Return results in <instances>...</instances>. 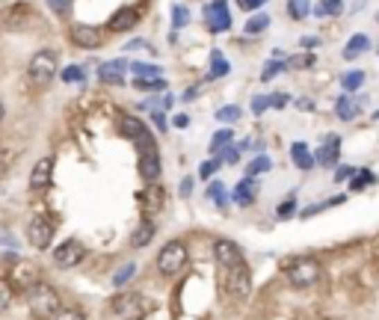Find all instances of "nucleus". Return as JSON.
<instances>
[{
	"label": "nucleus",
	"instance_id": "nucleus-1",
	"mask_svg": "<svg viewBox=\"0 0 379 320\" xmlns=\"http://www.w3.org/2000/svg\"><path fill=\"white\" fill-rule=\"evenodd\" d=\"M27 303L30 312L36 317H57L60 314V294L51 288V285H36V288L27 291Z\"/></svg>",
	"mask_w": 379,
	"mask_h": 320
},
{
	"label": "nucleus",
	"instance_id": "nucleus-2",
	"mask_svg": "<svg viewBox=\"0 0 379 320\" xmlns=\"http://www.w3.org/2000/svg\"><path fill=\"white\" fill-rule=\"evenodd\" d=\"M187 246L181 240H169L160 252H158V270L160 276H178L184 267H187Z\"/></svg>",
	"mask_w": 379,
	"mask_h": 320
},
{
	"label": "nucleus",
	"instance_id": "nucleus-3",
	"mask_svg": "<svg viewBox=\"0 0 379 320\" xmlns=\"http://www.w3.org/2000/svg\"><path fill=\"white\" fill-rule=\"evenodd\" d=\"M57 69H60V57H57V51H39L36 57L30 60L27 65V74H30V81L33 83H51L53 77H57Z\"/></svg>",
	"mask_w": 379,
	"mask_h": 320
},
{
	"label": "nucleus",
	"instance_id": "nucleus-4",
	"mask_svg": "<svg viewBox=\"0 0 379 320\" xmlns=\"http://www.w3.org/2000/svg\"><path fill=\"white\" fill-rule=\"evenodd\" d=\"M287 279L294 288H311L320 279V264L314 258H296L287 264Z\"/></svg>",
	"mask_w": 379,
	"mask_h": 320
},
{
	"label": "nucleus",
	"instance_id": "nucleus-5",
	"mask_svg": "<svg viewBox=\"0 0 379 320\" xmlns=\"http://www.w3.org/2000/svg\"><path fill=\"white\" fill-rule=\"evenodd\" d=\"M149 308H151V303L140 294H119L113 300V312L121 320H142L149 314Z\"/></svg>",
	"mask_w": 379,
	"mask_h": 320
},
{
	"label": "nucleus",
	"instance_id": "nucleus-6",
	"mask_svg": "<svg viewBox=\"0 0 379 320\" xmlns=\"http://www.w3.org/2000/svg\"><path fill=\"white\" fill-rule=\"evenodd\" d=\"M53 231H57V226H53L51 217H33L27 223V240L30 246L36 249H48L53 244Z\"/></svg>",
	"mask_w": 379,
	"mask_h": 320
},
{
	"label": "nucleus",
	"instance_id": "nucleus-7",
	"mask_svg": "<svg viewBox=\"0 0 379 320\" xmlns=\"http://www.w3.org/2000/svg\"><path fill=\"white\" fill-rule=\"evenodd\" d=\"M119 130H121V137H128V140H133L140 149H146V146H151V134H149V128H146V122L142 119H137V116H121L119 119Z\"/></svg>",
	"mask_w": 379,
	"mask_h": 320
},
{
	"label": "nucleus",
	"instance_id": "nucleus-8",
	"mask_svg": "<svg viewBox=\"0 0 379 320\" xmlns=\"http://www.w3.org/2000/svg\"><path fill=\"white\" fill-rule=\"evenodd\" d=\"M83 258H86V246L77 244V240H65V244L53 249V261H57V267H62V270L77 267Z\"/></svg>",
	"mask_w": 379,
	"mask_h": 320
},
{
	"label": "nucleus",
	"instance_id": "nucleus-9",
	"mask_svg": "<svg viewBox=\"0 0 379 320\" xmlns=\"http://www.w3.org/2000/svg\"><path fill=\"white\" fill-rule=\"evenodd\" d=\"M252 291V276H249V267L246 264H237V267L228 270V294L234 300H246Z\"/></svg>",
	"mask_w": 379,
	"mask_h": 320
},
{
	"label": "nucleus",
	"instance_id": "nucleus-10",
	"mask_svg": "<svg viewBox=\"0 0 379 320\" xmlns=\"http://www.w3.org/2000/svg\"><path fill=\"white\" fill-rule=\"evenodd\" d=\"M140 175H142V181H149L154 184L158 181V175H160V154H158V146H146L140 154Z\"/></svg>",
	"mask_w": 379,
	"mask_h": 320
},
{
	"label": "nucleus",
	"instance_id": "nucleus-11",
	"mask_svg": "<svg viewBox=\"0 0 379 320\" xmlns=\"http://www.w3.org/2000/svg\"><path fill=\"white\" fill-rule=\"evenodd\" d=\"M69 36H71V42H74L77 48H98V45L104 42L101 30L92 27V24H74V27L69 30Z\"/></svg>",
	"mask_w": 379,
	"mask_h": 320
},
{
	"label": "nucleus",
	"instance_id": "nucleus-12",
	"mask_svg": "<svg viewBox=\"0 0 379 320\" xmlns=\"http://www.w3.org/2000/svg\"><path fill=\"white\" fill-rule=\"evenodd\" d=\"M208 27H210V33H226L231 27V15H228L226 0H214V3L208 6Z\"/></svg>",
	"mask_w": 379,
	"mask_h": 320
},
{
	"label": "nucleus",
	"instance_id": "nucleus-13",
	"mask_svg": "<svg viewBox=\"0 0 379 320\" xmlns=\"http://www.w3.org/2000/svg\"><path fill=\"white\" fill-rule=\"evenodd\" d=\"M214 255H217V261H219V267H226V270L243 264L240 249H237V244H231V240H217V244H214Z\"/></svg>",
	"mask_w": 379,
	"mask_h": 320
},
{
	"label": "nucleus",
	"instance_id": "nucleus-14",
	"mask_svg": "<svg viewBox=\"0 0 379 320\" xmlns=\"http://www.w3.org/2000/svg\"><path fill=\"white\" fill-rule=\"evenodd\" d=\"M53 175V158H42L30 172V190H44Z\"/></svg>",
	"mask_w": 379,
	"mask_h": 320
},
{
	"label": "nucleus",
	"instance_id": "nucleus-15",
	"mask_svg": "<svg viewBox=\"0 0 379 320\" xmlns=\"http://www.w3.org/2000/svg\"><path fill=\"white\" fill-rule=\"evenodd\" d=\"M125 69H128L125 60L101 62V69H98V81H104V83H121V81H125Z\"/></svg>",
	"mask_w": 379,
	"mask_h": 320
},
{
	"label": "nucleus",
	"instance_id": "nucleus-16",
	"mask_svg": "<svg viewBox=\"0 0 379 320\" xmlns=\"http://www.w3.org/2000/svg\"><path fill=\"white\" fill-rule=\"evenodd\" d=\"M137 21H140V12H137V9L125 6V9H119V12L110 18V30L125 33V30H130V27H137Z\"/></svg>",
	"mask_w": 379,
	"mask_h": 320
},
{
	"label": "nucleus",
	"instance_id": "nucleus-17",
	"mask_svg": "<svg viewBox=\"0 0 379 320\" xmlns=\"http://www.w3.org/2000/svg\"><path fill=\"white\" fill-rule=\"evenodd\" d=\"M12 279H15V285H21L24 291H30V288H36V285H39V273H36V267H33V264H18L15 273H12Z\"/></svg>",
	"mask_w": 379,
	"mask_h": 320
},
{
	"label": "nucleus",
	"instance_id": "nucleus-18",
	"mask_svg": "<svg viewBox=\"0 0 379 320\" xmlns=\"http://www.w3.org/2000/svg\"><path fill=\"white\" fill-rule=\"evenodd\" d=\"M338 149H341V140H338V137H329L326 146L317 151V163H320V167H335V163H338V154H341Z\"/></svg>",
	"mask_w": 379,
	"mask_h": 320
},
{
	"label": "nucleus",
	"instance_id": "nucleus-19",
	"mask_svg": "<svg viewBox=\"0 0 379 320\" xmlns=\"http://www.w3.org/2000/svg\"><path fill=\"white\" fill-rule=\"evenodd\" d=\"M160 208H163V190H160L158 184H151L149 190L142 193V214L151 217V214H158Z\"/></svg>",
	"mask_w": 379,
	"mask_h": 320
},
{
	"label": "nucleus",
	"instance_id": "nucleus-20",
	"mask_svg": "<svg viewBox=\"0 0 379 320\" xmlns=\"http://www.w3.org/2000/svg\"><path fill=\"white\" fill-rule=\"evenodd\" d=\"M291 158H294V163H296V167L303 169V172H308V169L317 163V158H311V154H308L305 142H294V146H291Z\"/></svg>",
	"mask_w": 379,
	"mask_h": 320
},
{
	"label": "nucleus",
	"instance_id": "nucleus-21",
	"mask_svg": "<svg viewBox=\"0 0 379 320\" xmlns=\"http://www.w3.org/2000/svg\"><path fill=\"white\" fill-rule=\"evenodd\" d=\"M367 48H371V39L364 36V33H355V36L344 45V60H355L359 53H364Z\"/></svg>",
	"mask_w": 379,
	"mask_h": 320
},
{
	"label": "nucleus",
	"instance_id": "nucleus-22",
	"mask_svg": "<svg viewBox=\"0 0 379 320\" xmlns=\"http://www.w3.org/2000/svg\"><path fill=\"white\" fill-rule=\"evenodd\" d=\"M234 202L243 205V208L255 202V178H243L237 187H234Z\"/></svg>",
	"mask_w": 379,
	"mask_h": 320
},
{
	"label": "nucleus",
	"instance_id": "nucleus-23",
	"mask_svg": "<svg viewBox=\"0 0 379 320\" xmlns=\"http://www.w3.org/2000/svg\"><path fill=\"white\" fill-rule=\"evenodd\" d=\"M151 237H154V223H142V226L130 235V246H133V249H142V246L151 244Z\"/></svg>",
	"mask_w": 379,
	"mask_h": 320
},
{
	"label": "nucleus",
	"instance_id": "nucleus-24",
	"mask_svg": "<svg viewBox=\"0 0 379 320\" xmlns=\"http://www.w3.org/2000/svg\"><path fill=\"white\" fill-rule=\"evenodd\" d=\"M335 116H338V119H344V122H350V119H355V116H359V107H355V101H353V98L341 95L338 101H335Z\"/></svg>",
	"mask_w": 379,
	"mask_h": 320
},
{
	"label": "nucleus",
	"instance_id": "nucleus-25",
	"mask_svg": "<svg viewBox=\"0 0 379 320\" xmlns=\"http://www.w3.org/2000/svg\"><path fill=\"white\" fill-rule=\"evenodd\" d=\"M133 86H137L140 92H158V90H166V81H163V74L160 77H140V81H133Z\"/></svg>",
	"mask_w": 379,
	"mask_h": 320
},
{
	"label": "nucleus",
	"instance_id": "nucleus-26",
	"mask_svg": "<svg viewBox=\"0 0 379 320\" xmlns=\"http://www.w3.org/2000/svg\"><path fill=\"white\" fill-rule=\"evenodd\" d=\"M226 74H228V62L222 57V51H214L210 53V81L214 77H226Z\"/></svg>",
	"mask_w": 379,
	"mask_h": 320
},
{
	"label": "nucleus",
	"instance_id": "nucleus-27",
	"mask_svg": "<svg viewBox=\"0 0 379 320\" xmlns=\"http://www.w3.org/2000/svg\"><path fill=\"white\" fill-rule=\"evenodd\" d=\"M231 128H222L219 134H214V140H210V151L214 154H219V151H226L228 149V142H231Z\"/></svg>",
	"mask_w": 379,
	"mask_h": 320
},
{
	"label": "nucleus",
	"instance_id": "nucleus-28",
	"mask_svg": "<svg viewBox=\"0 0 379 320\" xmlns=\"http://www.w3.org/2000/svg\"><path fill=\"white\" fill-rule=\"evenodd\" d=\"M273 169V160L270 158H255L252 163H249V169H246V178H255V175H261V172H270Z\"/></svg>",
	"mask_w": 379,
	"mask_h": 320
},
{
	"label": "nucleus",
	"instance_id": "nucleus-29",
	"mask_svg": "<svg viewBox=\"0 0 379 320\" xmlns=\"http://www.w3.org/2000/svg\"><path fill=\"white\" fill-rule=\"evenodd\" d=\"M267 27H270V18H267V15H252L246 21V36H258V33H264Z\"/></svg>",
	"mask_w": 379,
	"mask_h": 320
},
{
	"label": "nucleus",
	"instance_id": "nucleus-30",
	"mask_svg": "<svg viewBox=\"0 0 379 320\" xmlns=\"http://www.w3.org/2000/svg\"><path fill=\"white\" fill-rule=\"evenodd\" d=\"M287 15L294 21H303L308 15V0H287Z\"/></svg>",
	"mask_w": 379,
	"mask_h": 320
},
{
	"label": "nucleus",
	"instance_id": "nucleus-31",
	"mask_svg": "<svg viewBox=\"0 0 379 320\" xmlns=\"http://www.w3.org/2000/svg\"><path fill=\"white\" fill-rule=\"evenodd\" d=\"M362 81H364V74H362V71H347V74L341 77V86H344L347 92H355V90L362 86Z\"/></svg>",
	"mask_w": 379,
	"mask_h": 320
},
{
	"label": "nucleus",
	"instance_id": "nucleus-32",
	"mask_svg": "<svg viewBox=\"0 0 379 320\" xmlns=\"http://www.w3.org/2000/svg\"><path fill=\"white\" fill-rule=\"evenodd\" d=\"M133 276H137V264H125V267L113 276V285H116V288H121V285H128Z\"/></svg>",
	"mask_w": 379,
	"mask_h": 320
},
{
	"label": "nucleus",
	"instance_id": "nucleus-33",
	"mask_svg": "<svg viewBox=\"0 0 379 320\" xmlns=\"http://www.w3.org/2000/svg\"><path fill=\"white\" fill-rule=\"evenodd\" d=\"M344 9L341 0H320V6H317V15H338Z\"/></svg>",
	"mask_w": 379,
	"mask_h": 320
},
{
	"label": "nucleus",
	"instance_id": "nucleus-34",
	"mask_svg": "<svg viewBox=\"0 0 379 320\" xmlns=\"http://www.w3.org/2000/svg\"><path fill=\"white\" fill-rule=\"evenodd\" d=\"M130 69L137 71V77H160L158 65H149V62H130Z\"/></svg>",
	"mask_w": 379,
	"mask_h": 320
},
{
	"label": "nucleus",
	"instance_id": "nucleus-35",
	"mask_svg": "<svg viewBox=\"0 0 379 320\" xmlns=\"http://www.w3.org/2000/svg\"><path fill=\"white\" fill-rule=\"evenodd\" d=\"M208 199H214L219 208H226V187H222L219 181H214V184L208 187Z\"/></svg>",
	"mask_w": 379,
	"mask_h": 320
},
{
	"label": "nucleus",
	"instance_id": "nucleus-36",
	"mask_svg": "<svg viewBox=\"0 0 379 320\" xmlns=\"http://www.w3.org/2000/svg\"><path fill=\"white\" fill-rule=\"evenodd\" d=\"M355 175H359V178H353V181H350L353 190H362L364 184H373V181H376V175H373L371 169H362V172H355Z\"/></svg>",
	"mask_w": 379,
	"mask_h": 320
},
{
	"label": "nucleus",
	"instance_id": "nucleus-37",
	"mask_svg": "<svg viewBox=\"0 0 379 320\" xmlns=\"http://www.w3.org/2000/svg\"><path fill=\"white\" fill-rule=\"evenodd\" d=\"M83 77H86V74H83L81 65H69V69L62 71V81H65V83H83Z\"/></svg>",
	"mask_w": 379,
	"mask_h": 320
},
{
	"label": "nucleus",
	"instance_id": "nucleus-38",
	"mask_svg": "<svg viewBox=\"0 0 379 320\" xmlns=\"http://www.w3.org/2000/svg\"><path fill=\"white\" fill-rule=\"evenodd\" d=\"M187 21H190V12H187L184 6H178V3H175V6H172V27H175V30H181V27L187 24Z\"/></svg>",
	"mask_w": 379,
	"mask_h": 320
},
{
	"label": "nucleus",
	"instance_id": "nucleus-39",
	"mask_svg": "<svg viewBox=\"0 0 379 320\" xmlns=\"http://www.w3.org/2000/svg\"><path fill=\"white\" fill-rule=\"evenodd\" d=\"M217 119H219V122H237L240 107H222V110H217Z\"/></svg>",
	"mask_w": 379,
	"mask_h": 320
},
{
	"label": "nucleus",
	"instance_id": "nucleus-40",
	"mask_svg": "<svg viewBox=\"0 0 379 320\" xmlns=\"http://www.w3.org/2000/svg\"><path fill=\"white\" fill-rule=\"evenodd\" d=\"M12 303V285H9L6 279H0V312Z\"/></svg>",
	"mask_w": 379,
	"mask_h": 320
},
{
	"label": "nucleus",
	"instance_id": "nucleus-41",
	"mask_svg": "<svg viewBox=\"0 0 379 320\" xmlns=\"http://www.w3.org/2000/svg\"><path fill=\"white\" fill-rule=\"evenodd\" d=\"M217 169H219V160H205L202 167H199V175H202V178H214Z\"/></svg>",
	"mask_w": 379,
	"mask_h": 320
},
{
	"label": "nucleus",
	"instance_id": "nucleus-42",
	"mask_svg": "<svg viewBox=\"0 0 379 320\" xmlns=\"http://www.w3.org/2000/svg\"><path fill=\"white\" fill-rule=\"evenodd\" d=\"M71 3H74V0H48V6H51L57 15H65V12H69Z\"/></svg>",
	"mask_w": 379,
	"mask_h": 320
},
{
	"label": "nucleus",
	"instance_id": "nucleus-43",
	"mask_svg": "<svg viewBox=\"0 0 379 320\" xmlns=\"http://www.w3.org/2000/svg\"><path fill=\"white\" fill-rule=\"evenodd\" d=\"M294 211H296V199H287V202H282V205H278V211H276V214L285 219V217H291Z\"/></svg>",
	"mask_w": 379,
	"mask_h": 320
},
{
	"label": "nucleus",
	"instance_id": "nucleus-44",
	"mask_svg": "<svg viewBox=\"0 0 379 320\" xmlns=\"http://www.w3.org/2000/svg\"><path fill=\"white\" fill-rule=\"evenodd\" d=\"M267 107H270V98H264V95H258V98H255V101H252V113H264V110Z\"/></svg>",
	"mask_w": 379,
	"mask_h": 320
},
{
	"label": "nucleus",
	"instance_id": "nucleus-45",
	"mask_svg": "<svg viewBox=\"0 0 379 320\" xmlns=\"http://www.w3.org/2000/svg\"><path fill=\"white\" fill-rule=\"evenodd\" d=\"M53 320H86V317H83L81 312H71V308H62V312L53 317Z\"/></svg>",
	"mask_w": 379,
	"mask_h": 320
},
{
	"label": "nucleus",
	"instance_id": "nucleus-46",
	"mask_svg": "<svg viewBox=\"0 0 379 320\" xmlns=\"http://www.w3.org/2000/svg\"><path fill=\"white\" fill-rule=\"evenodd\" d=\"M355 175V169L353 167H338V172H335V181H350Z\"/></svg>",
	"mask_w": 379,
	"mask_h": 320
},
{
	"label": "nucleus",
	"instance_id": "nucleus-47",
	"mask_svg": "<svg viewBox=\"0 0 379 320\" xmlns=\"http://www.w3.org/2000/svg\"><path fill=\"white\" fill-rule=\"evenodd\" d=\"M282 69H285L282 62H270V65H267V71H264V81H270V77H273L276 71H282Z\"/></svg>",
	"mask_w": 379,
	"mask_h": 320
},
{
	"label": "nucleus",
	"instance_id": "nucleus-48",
	"mask_svg": "<svg viewBox=\"0 0 379 320\" xmlns=\"http://www.w3.org/2000/svg\"><path fill=\"white\" fill-rule=\"evenodd\" d=\"M287 104V95H270V107H276V110H282Z\"/></svg>",
	"mask_w": 379,
	"mask_h": 320
},
{
	"label": "nucleus",
	"instance_id": "nucleus-49",
	"mask_svg": "<svg viewBox=\"0 0 379 320\" xmlns=\"http://www.w3.org/2000/svg\"><path fill=\"white\" fill-rule=\"evenodd\" d=\"M237 158H240V151H237V149H231V146L226 149V154H222V160H226V163H234Z\"/></svg>",
	"mask_w": 379,
	"mask_h": 320
},
{
	"label": "nucleus",
	"instance_id": "nucleus-50",
	"mask_svg": "<svg viewBox=\"0 0 379 320\" xmlns=\"http://www.w3.org/2000/svg\"><path fill=\"white\" fill-rule=\"evenodd\" d=\"M151 119H154V125H158L160 130H166V116L160 113V110H154V113H151Z\"/></svg>",
	"mask_w": 379,
	"mask_h": 320
},
{
	"label": "nucleus",
	"instance_id": "nucleus-51",
	"mask_svg": "<svg viewBox=\"0 0 379 320\" xmlns=\"http://www.w3.org/2000/svg\"><path fill=\"white\" fill-rule=\"evenodd\" d=\"M240 3H243V9H261L267 0H240Z\"/></svg>",
	"mask_w": 379,
	"mask_h": 320
},
{
	"label": "nucleus",
	"instance_id": "nucleus-52",
	"mask_svg": "<svg viewBox=\"0 0 379 320\" xmlns=\"http://www.w3.org/2000/svg\"><path fill=\"white\" fill-rule=\"evenodd\" d=\"M172 125H175V128H187V125H190V116H184V113H178V116L172 119Z\"/></svg>",
	"mask_w": 379,
	"mask_h": 320
},
{
	"label": "nucleus",
	"instance_id": "nucleus-53",
	"mask_svg": "<svg viewBox=\"0 0 379 320\" xmlns=\"http://www.w3.org/2000/svg\"><path fill=\"white\" fill-rule=\"evenodd\" d=\"M190 193H193V181H181V196H190Z\"/></svg>",
	"mask_w": 379,
	"mask_h": 320
},
{
	"label": "nucleus",
	"instance_id": "nucleus-54",
	"mask_svg": "<svg viewBox=\"0 0 379 320\" xmlns=\"http://www.w3.org/2000/svg\"><path fill=\"white\" fill-rule=\"evenodd\" d=\"M296 107H299V110H311V107H314V104H311V101H308V98H303V101H299Z\"/></svg>",
	"mask_w": 379,
	"mask_h": 320
},
{
	"label": "nucleus",
	"instance_id": "nucleus-55",
	"mask_svg": "<svg viewBox=\"0 0 379 320\" xmlns=\"http://www.w3.org/2000/svg\"><path fill=\"white\" fill-rule=\"evenodd\" d=\"M3 116H6V107H3V101H0V122H3Z\"/></svg>",
	"mask_w": 379,
	"mask_h": 320
},
{
	"label": "nucleus",
	"instance_id": "nucleus-56",
	"mask_svg": "<svg viewBox=\"0 0 379 320\" xmlns=\"http://www.w3.org/2000/svg\"><path fill=\"white\" fill-rule=\"evenodd\" d=\"M376 21H379V12H376Z\"/></svg>",
	"mask_w": 379,
	"mask_h": 320
}]
</instances>
